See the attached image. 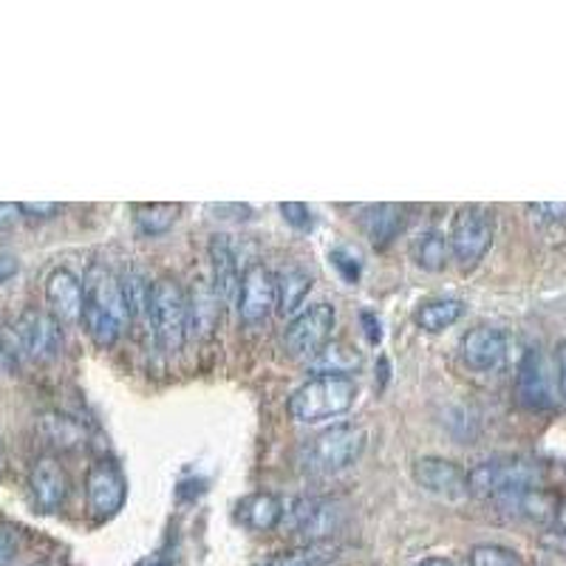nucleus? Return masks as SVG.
Instances as JSON below:
<instances>
[{
	"label": "nucleus",
	"instance_id": "72a5a7b5",
	"mask_svg": "<svg viewBox=\"0 0 566 566\" xmlns=\"http://www.w3.org/2000/svg\"><path fill=\"white\" fill-rule=\"evenodd\" d=\"M21 218H23L21 204L0 202V233H3V229L18 227V224H21Z\"/></svg>",
	"mask_w": 566,
	"mask_h": 566
},
{
	"label": "nucleus",
	"instance_id": "b1692460",
	"mask_svg": "<svg viewBox=\"0 0 566 566\" xmlns=\"http://www.w3.org/2000/svg\"><path fill=\"white\" fill-rule=\"evenodd\" d=\"M179 218V204H136L134 207V222L139 227V233L145 236H165L170 227Z\"/></svg>",
	"mask_w": 566,
	"mask_h": 566
},
{
	"label": "nucleus",
	"instance_id": "bb28decb",
	"mask_svg": "<svg viewBox=\"0 0 566 566\" xmlns=\"http://www.w3.org/2000/svg\"><path fill=\"white\" fill-rule=\"evenodd\" d=\"M360 358L346 346H326L320 354H317V369L320 374H349L351 369H358Z\"/></svg>",
	"mask_w": 566,
	"mask_h": 566
},
{
	"label": "nucleus",
	"instance_id": "a878e982",
	"mask_svg": "<svg viewBox=\"0 0 566 566\" xmlns=\"http://www.w3.org/2000/svg\"><path fill=\"white\" fill-rule=\"evenodd\" d=\"M188 306H190V317H193V326L202 329V335H210L218 315V297L213 295V290L196 286V297H193V304L188 301Z\"/></svg>",
	"mask_w": 566,
	"mask_h": 566
},
{
	"label": "nucleus",
	"instance_id": "a19ab883",
	"mask_svg": "<svg viewBox=\"0 0 566 566\" xmlns=\"http://www.w3.org/2000/svg\"><path fill=\"white\" fill-rule=\"evenodd\" d=\"M148 566H168V564H165V561H150Z\"/></svg>",
	"mask_w": 566,
	"mask_h": 566
},
{
	"label": "nucleus",
	"instance_id": "c85d7f7f",
	"mask_svg": "<svg viewBox=\"0 0 566 566\" xmlns=\"http://www.w3.org/2000/svg\"><path fill=\"white\" fill-rule=\"evenodd\" d=\"M329 561V550L320 544H312L309 550H295V553H281L267 566H324Z\"/></svg>",
	"mask_w": 566,
	"mask_h": 566
},
{
	"label": "nucleus",
	"instance_id": "a211bd4d",
	"mask_svg": "<svg viewBox=\"0 0 566 566\" xmlns=\"http://www.w3.org/2000/svg\"><path fill=\"white\" fill-rule=\"evenodd\" d=\"M405 216H403V207L397 204H371L360 213V229L365 233L377 250L388 247L394 238L399 236V229H403Z\"/></svg>",
	"mask_w": 566,
	"mask_h": 566
},
{
	"label": "nucleus",
	"instance_id": "7ed1b4c3",
	"mask_svg": "<svg viewBox=\"0 0 566 566\" xmlns=\"http://www.w3.org/2000/svg\"><path fill=\"white\" fill-rule=\"evenodd\" d=\"M541 482H544V465L521 456L490 459L467 473V487L482 499H507L516 493L541 487Z\"/></svg>",
	"mask_w": 566,
	"mask_h": 566
},
{
	"label": "nucleus",
	"instance_id": "aec40b11",
	"mask_svg": "<svg viewBox=\"0 0 566 566\" xmlns=\"http://www.w3.org/2000/svg\"><path fill=\"white\" fill-rule=\"evenodd\" d=\"M462 315H465V304L459 297H437V301L419 304V309L414 312V320H417L419 329L437 335V331L451 329Z\"/></svg>",
	"mask_w": 566,
	"mask_h": 566
},
{
	"label": "nucleus",
	"instance_id": "f8f14e48",
	"mask_svg": "<svg viewBox=\"0 0 566 566\" xmlns=\"http://www.w3.org/2000/svg\"><path fill=\"white\" fill-rule=\"evenodd\" d=\"M414 479L419 487H424L428 493L439 496L445 501H462L471 496V487H467V473L451 462V459L442 456H422L414 462Z\"/></svg>",
	"mask_w": 566,
	"mask_h": 566
},
{
	"label": "nucleus",
	"instance_id": "39448f33",
	"mask_svg": "<svg viewBox=\"0 0 566 566\" xmlns=\"http://www.w3.org/2000/svg\"><path fill=\"white\" fill-rule=\"evenodd\" d=\"M150 324H154L156 343L165 354H179L188 340L190 306L188 295L173 278H159L150 290Z\"/></svg>",
	"mask_w": 566,
	"mask_h": 566
},
{
	"label": "nucleus",
	"instance_id": "1a4fd4ad",
	"mask_svg": "<svg viewBox=\"0 0 566 566\" xmlns=\"http://www.w3.org/2000/svg\"><path fill=\"white\" fill-rule=\"evenodd\" d=\"M516 394H519V403L530 411H550L555 405L550 363H546L544 351L535 349V346L527 349L524 358H521L519 374H516Z\"/></svg>",
	"mask_w": 566,
	"mask_h": 566
},
{
	"label": "nucleus",
	"instance_id": "473e14b6",
	"mask_svg": "<svg viewBox=\"0 0 566 566\" xmlns=\"http://www.w3.org/2000/svg\"><path fill=\"white\" fill-rule=\"evenodd\" d=\"M530 213H539V218L544 222H566V204H553V202H544V204H530Z\"/></svg>",
	"mask_w": 566,
	"mask_h": 566
},
{
	"label": "nucleus",
	"instance_id": "f03ea898",
	"mask_svg": "<svg viewBox=\"0 0 566 566\" xmlns=\"http://www.w3.org/2000/svg\"><path fill=\"white\" fill-rule=\"evenodd\" d=\"M358 397V383L349 374H317L290 397L292 419L304 424L326 422L346 414Z\"/></svg>",
	"mask_w": 566,
	"mask_h": 566
},
{
	"label": "nucleus",
	"instance_id": "0eeeda50",
	"mask_svg": "<svg viewBox=\"0 0 566 566\" xmlns=\"http://www.w3.org/2000/svg\"><path fill=\"white\" fill-rule=\"evenodd\" d=\"M335 320H338V315H335L331 304L306 306L304 312L292 317L286 331H283V346L292 358H317L329 343Z\"/></svg>",
	"mask_w": 566,
	"mask_h": 566
},
{
	"label": "nucleus",
	"instance_id": "f3484780",
	"mask_svg": "<svg viewBox=\"0 0 566 566\" xmlns=\"http://www.w3.org/2000/svg\"><path fill=\"white\" fill-rule=\"evenodd\" d=\"M210 267H213V295L218 301H233L241 286V275H238L236 250L227 236L210 238Z\"/></svg>",
	"mask_w": 566,
	"mask_h": 566
},
{
	"label": "nucleus",
	"instance_id": "ddd939ff",
	"mask_svg": "<svg viewBox=\"0 0 566 566\" xmlns=\"http://www.w3.org/2000/svg\"><path fill=\"white\" fill-rule=\"evenodd\" d=\"M346 512L338 501L331 499H301L292 505L290 524L295 533L309 539L312 544L331 539L343 527Z\"/></svg>",
	"mask_w": 566,
	"mask_h": 566
},
{
	"label": "nucleus",
	"instance_id": "4c0bfd02",
	"mask_svg": "<svg viewBox=\"0 0 566 566\" xmlns=\"http://www.w3.org/2000/svg\"><path fill=\"white\" fill-rule=\"evenodd\" d=\"M363 320H365V326H369V340L371 343H380V338H383V331H380V320H374V315H371V312H363Z\"/></svg>",
	"mask_w": 566,
	"mask_h": 566
},
{
	"label": "nucleus",
	"instance_id": "79ce46f5",
	"mask_svg": "<svg viewBox=\"0 0 566 566\" xmlns=\"http://www.w3.org/2000/svg\"><path fill=\"white\" fill-rule=\"evenodd\" d=\"M34 566H52V564H34Z\"/></svg>",
	"mask_w": 566,
	"mask_h": 566
},
{
	"label": "nucleus",
	"instance_id": "c9c22d12",
	"mask_svg": "<svg viewBox=\"0 0 566 566\" xmlns=\"http://www.w3.org/2000/svg\"><path fill=\"white\" fill-rule=\"evenodd\" d=\"M21 272V261L12 252H0V286L7 281H12L14 275Z\"/></svg>",
	"mask_w": 566,
	"mask_h": 566
},
{
	"label": "nucleus",
	"instance_id": "6ab92c4d",
	"mask_svg": "<svg viewBox=\"0 0 566 566\" xmlns=\"http://www.w3.org/2000/svg\"><path fill=\"white\" fill-rule=\"evenodd\" d=\"M309 290V272H304L301 267H283L275 275V309L281 312V315H292V312H297L304 306Z\"/></svg>",
	"mask_w": 566,
	"mask_h": 566
},
{
	"label": "nucleus",
	"instance_id": "dca6fc26",
	"mask_svg": "<svg viewBox=\"0 0 566 566\" xmlns=\"http://www.w3.org/2000/svg\"><path fill=\"white\" fill-rule=\"evenodd\" d=\"M29 490H32L34 507L41 512H55L66 501L68 476L63 471L60 459L41 456L29 473Z\"/></svg>",
	"mask_w": 566,
	"mask_h": 566
},
{
	"label": "nucleus",
	"instance_id": "20e7f679",
	"mask_svg": "<svg viewBox=\"0 0 566 566\" xmlns=\"http://www.w3.org/2000/svg\"><path fill=\"white\" fill-rule=\"evenodd\" d=\"M365 451V431L358 424H331L301 448V467L315 476H329L351 467Z\"/></svg>",
	"mask_w": 566,
	"mask_h": 566
},
{
	"label": "nucleus",
	"instance_id": "9d476101",
	"mask_svg": "<svg viewBox=\"0 0 566 566\" xmlns=\"http://www.w3.org/2000/svg\"><path fill=\"white\" fill-rule=\"evenodd\" d=\"M88 493V510L97 521H109L114 519L116 512L125 505V493H128V485H125V476H122L120 467L114 462H97L88 471L86 482Z\"/></svg>",
	"mask_w": 566,
	"mask_h": 566
},
{
	"label": "nucleus",
	"instance_id": "e433bc0d",
	"mask_svg": "<svg viewBox=\"0 0 566 566\" xmlns=\"http://www.w3.org/2000/svg\"><path fill=\"white\" fill-rule=\"evenodd\" d=\"M558 385H561V397L566 403V340L558 346Z\"/></svg>",
	"mask_w": 566,
	"mask_h": 566
},
{
	"label": "nucleus",
	"instance_id": "423d86ee",
	"mask_svg": "<svg viewBox=\"0 0 566 566\" xmlns=\"http://www.w3.org/2000/svg\"><path fill=\"white\" fill-rule=\"evenodd\" d=\"M451 256L462 267H476L487 256L493 244V216L479 204H467L453 216L451 236Z\"/></svg>",
	"mask_w": 566,
	"mask_h": 566
},
{
	"label": "nucleus",
	"instance_id": "2eb2a0df",
	"mask_svg": "<svg viewBox=\"0 0 566 566\" xmlns=\"http://www.w3.org/2000/svg\"><path fill=\"white\" fill-rule=\"evenodd\" d=\"M46 301L57 324H77V320H82L86 286L75 272L60 267L46 278Z\"/></svg>",
	"mask_w": 566,
	"mask_h": 566
},
{
	"label": "nucleus",
	"instance_id": "c756f323",
	"mask_svg": "<svg viewBox=\"0 0 566 566\" xmlns=\"http://www.w3.org/2000/svg\"><path fill=\"white\" fill-rule=\"evenodd\" d=\"M278 210H281L283 222L292 224V227L301 229V233H309V229L315 227V218H312V210L306 207V204H301V202H283Z\"/></svg>",
	"mask_w": 566,
	"mask_h": 566
},
{
	"label": "nucleus",
	"instance_id": "2f4dec72",
	"mask_svg": "<svg viewBox=\"0 0 566 566\" xmlns=\"http://www.w3.org/2000/svg\"><path fill=\"white\" fill-rule=\"evenodd\" d=\"M14 555H18V535L0 527V566H12Z\"/></svg>",
	"mask_w": 566,
	"mask_h": 566
},
{
	"label": "nucleus",
	"instance_id": "4be33fe9",
	"mask_svg": "<svg viewBox=\"0 0 566 566\" xmlns=\"http://www.w3.org/2000/svg\"><path fill=\"white\" fill-rule=\"evenodd\" d=\"M41 433L48 445L63 448V451L80 448L82 442H86V428H82L75 417H66V414H57V411L43 414Z\"/></svg>",
	"mask_w": 566,
	"mask_h": 566
},
{
	"label": "nucleus",
	"instance_id": "6e6552de",
	"mask_svg": "<svg viewBox=\"0 0 566 566\" xmlns=\"http://www.w3.org/2000/svg\"><path fill=\"white\" fill-rule=\"evenodd\" d=\"M14 340H18V349L26 358H32L34 363H52V360L60 358L63 351L60 324H57L52 312L43 309H26L18 317Z\"/></svg>",
	"mask_w": 566,
	"mask_h": 566
},
{
	"label": "nucleus",
	"instance_id": "4468645a",
	"mask_svg": "<svg viewBox=\"0 0 566 566\" xmlns=\"http://www.w3.org/2000/svg\"><path fill=\"white\" fill-rule=\"evenodd\" d=\"M507 349H510L507 335L496 326H476L459 343L462 363L471 371H479V374L499 371L507 360Z\"/></svg>",
	"mask_w": 566,
	"mask_h": 566
},
{
	"label": "nucleus",
	"instance_id": "412c9836",
	"mask_svg": "<svg viewBox=\"0 0 566 566\" xmlns=\"http://www.w3.org/2000/svg\"><path fill=\"white\" fill-rule=\"evenodd\" d=\"M241 519L256 533H270V530L281 524L283 505L272 493H258V496H250L241 505Z\"/></svg>",
	"mask_w": 566,
	"mask_h": 566
},
{
	"label": "nucleus",
	"instance_id": "393cba45",
	"mask_svg": "<svg viewBox=\"0 0 566 566\" xmlns=\"http://www.w3.org/2000/svg\"><path fill=\"white\" fill-rule=\"evenodd\" d=\"M120 290H122V301H125V309H128V317H142L148 315L150 309V286L145 281V275L136 270H128L125 275L120 278Z\"/></svg>",
	"mask_w": 566,
	"mask_h": 566
},
{
	"label": "nucleus",
	"instance_id": "f704fd0d",
	"mask_svg": "<svg viewBox=\"0 0 566 566\" xmlns=\"http://www.w3.org/2000/svg\"><path fill=\"white\" fill-rule=\"evenodd\" d=\"M21 210L32 218H55L57 213H60V204H55V202H29V204H21Z\"/></svg>",
	"mask_w": 566,
	"mask_h": 566
},
{
	"label": "nucleus",
	"instance_id": "5701e85b",
	"mask_svg": "<svg viewBox=\"0 0 566 566\" xmlns=\"http://www.w3.org/2000/svg\"><path fill=\"white\" fill-rule=\"evenodd\" d=\"M411 256H414V261L422 267V270L439 272V270H445L448 258H451V244H448V238L442 236V233H437V229H428V233H422V236L414 238Z\"/></svg>",
	"mask_w": 566,
	"mask_h": 566
},
{
	"label": "nucleus",
	"instance_id": "f257e3e1",
	"mask_svg": "<svg viewBox=\"0 0 566 566\" xmlns=\"http://www.w3.org/2000/svg\"><path fill=\"white\" fill-rule=\"evenodd\" d=\"M86 304H82V324L97 346L109 349L122 338L125 324H128V309L122 301L120 278L111 275L102 267H91L86 278Z\"/></svg>",
	"mask_w": 566,
	"mask_h": 566
},
{
	"label": "nucleus",
	"instance_id": "58836bf2",
	"mask_svg": "<svg viewBox=\"0 0 566 566\" xmlns=\"http://www.w3.org/2000/svg\"><path fill=\"white\" fill-rule=\"evenodd\" d=\"M555 524H558L561 533H566V501H561L558 510H555Z\"/></svg>",
	"mask_w": 566,
	"mask_h": 566
},
{
	"label": "nucleus",
	"instance_id": "cd10ccee",
	"mask_svg": "<svg viewBox=\"0 0 566 566\" xmlns=\"http://www.w3.org/2000/svg\"><path fill=\"white\" fill-rule=\"evenodd\" d=\"M471 566H524L519 553H512L507 546L499 544H479L473 546L471 555H467Z\"/></svg>",
	"mask_w": 566,
	"mask_h": 566
},
{
	"label": "nucleus",
	"instance_id": "ea45409f",
	"mask_svg": "<svg viewBox=\"0 0 566 566\" xmlns=\"http://www.w3.org/2000/svg\"><path fill=\"white\" fill-rule=\"evenodd\" d=\"M417 566H456L451 558H424Z\"/></svg>",
	"mask_w": 566,
	"mask_h": 566
},
{
	"label": "nucleus",
	"instance_id": "7c9ffc66",
	"mask_svg": "<svg viewBox=\"0 0 566 566\" xmlns=\"http://www.w3.org/2000/svg\"><path fill=\"white\" fill-rule=\"evenodd\" d=\"M329 261L335 263V270H338L349 283H354L360 278V258L351 250H331Z\"/></svg>",
	"mask_w": 566,
	"mask_h": 566
},
{
	"label": "nucleus",
	"instance_id": "9b49d317",
	"mask_svg": "<svg viewBox=\"0 0 566 566\" xmlns=\"http://www.w3.org/2000/svg\"><path fill=\"white\" fill-rule=\"evenodd\" d=\"M275 309V275L263 263H250L238 286V315L244 324L258 326Z\"/></svg>",
	"mask_w": 566,
	"mask_h": 566
}]
</instances>
